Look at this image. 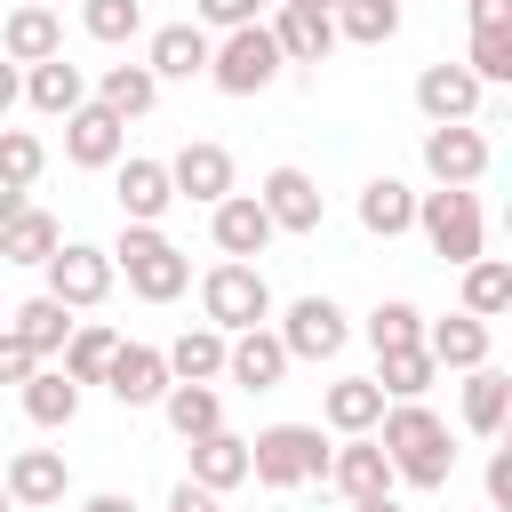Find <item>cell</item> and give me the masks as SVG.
<instances>
[{"label":"cell","instance_id":"49","mask_svg":"<svg viewBox=\"0 0 512 512\" xmlns=\"http://www.w3.org/2000/svg\"><path fill=\"white\" fill-rule=\"evenodd\" d=\"M80 512H136V504H128V496H120V488H104V496H88V504H80Z\"/></svg>","mask_w":512,"mask_h":512},{"label":"cell","instance_id":"52","mask_svg":"<svg viewBox=\"0 0 512 512\" xmlns=\"http://www.w3.org/2000/svg\"><path fill=\"white\" fill-rule=\"evenodd\" d=\"M288 8H320V16H328V8H336V0H288Z\"/></svg>","mask_w":512,"mask_h":512},{"label":"cell","instance_id":"23","mask_svg":"<svg viewBox=\"0 0 512 512\" xmlns=\"http://www.w3.org/2000/svg\"><path fill=\"white\" fill-rule=\"evenodd\" d=\"M184 448H192V472H184V480H200V488H216V496H232V488L248 480V440H232L224 424L200 432V440H184Z\"/></svg>","mask_w":512,"mask_h":512},{"label":"cell","instance_id":"16","mask_svg":"<svg viewBox=\"0 0 512 512\" xmlns=\"http://www.w3.org/2000/svg\"><path fill=\"white\" fill-rule=\"evenodd\" d=\"M224 376H232L240 392H272V384L288 376V344H280L272 328H240V336H224Z\"/></svg>","mask_w":512,"mask_h":512},{"label":"cell","instance_id":"3","mask_svg":"<svg viewBox=\"0 0 512 512\" xmlns=\"http://www.w3.org/2000/svg\"><path fill=\"white\" fill-rule=\"evenodd\" d=\"M408 232H424L432 240V256H448V264H472V256H488L480 240V192L472 184H440V192H416V224Z\"/></svg>","mask_w":512,"mask_h":512},{"label":"cell","instance_id":"24","mask_svg":"<svg viewBox=\"0 0 512 512\" xmlns=\"http://www.w3.org/2000/svg\"><path fill=\"white\" fill-rule=\"evenodd\" d=\"M424 352H432V368H480L488 360V320H472V312L424 320Z\"/></svg>","mask_w":512,"mask_h":512},{"label":"cell","instance_id":"12","mask_svg":"<svg viewBox=\"0 0 512 512\" xmlns=\"http://www.w3.org/2000/svg\"><path fill=\"white\" fill-rule=\"evenodd\" d=\"M0 488H8V504H16V512H48V504H64L72 472H64V456H56V448H16V456H8V472H0Z\"/></svg>","mask_w":512,"mask_h":512},{"label":"cell","instance_id":"38","mask_svg":"<svg viewBox=\"0 0 512 512\" xmlns=\"http://www.w3.org/2000/svg\"><path fill=\"white\" fill-rule=\"evenodd\" d=\"M112 328L104 320H72V336H64V376L72 384H104V360H112Z\"/></svg>","mask_w":512,"mask_h":512},{"label":"cell","instance_id":"41","mask_svg":"<svg viewBox=\"0 0 512 512\" xmlns=\"http://www.w3.org/2000/svg\"><path fill=\"white\" fill-rule=\"evenodd\" d=\"M80 24H88V40L120 48V40L144 32V0H80Z\"/></svg>","mask_w":512,"mask_h":512},{"label":"cell","instance_id":"26","mask_svg":"<svg viewBox=\"0 0 512 512\" xmlns=\"http://www.w3.org/2000/svg\"><path fill=\"white\" fill-rule=\"evenodd\" d=\"M320 416H328V432H376V416H384V384L376 376H336L328 384V400H320Z\"/></svg>","mask_w":512,"mask_h":512},{"label":"cell","instance_id":"29","mask_svg":"<svg viewBox=\"0 0 512 512\" xmlns=\"http://www.w3.org/2000/svg\"><path fill=\"white\" fill-rule=\"evenodd\" d=\"M408 224H416V192H408L400 176H368V184H360V232L400 240Z\"/></svg>","mask_w":512,"mask_h":512},{"label":"cell","instance_id":"4","mask_svg":"<svg viewBox=\"0 0 512 512\" xmlns=\"http://www.w3.org/2000/svg\"><path fill=\"white\" fill-rule=\"evenodd\" d=\"M200 312H208V328L240 336V328H264L272 320V288H264V272L248 256H224V264L200 272Z\"/></svg>","mask_w":512,"mask_h":512},{"label":"cell","instance_id":"10","mask_svg":"<svg viewBox=\"0 0 512 512\" xmlns=\"http://www.w3.org/2000/svg\"><path fill=\"white\" fill-rule=\"evenodd\" d=\"M112 200H120V224H160L176 208L168 160H112Z\"/></svg>","mask_w":512,"mask_h":512},{"label":"cell","instance_id":"15","mask_svg":"<svg viewBox=\"0 0 512 512\" xmlns=\"http://www.w3.org/2000/svg\"><path fill=\"white\" fill-rule=\"evenodd\" d=\"M328 480H336L344 504H360V496H392V456L376 448V432H352L344 448H328Z\"/></svg>","mask_w":512,"mask_h":512},{"label":"cell","instance_id":"32","mask_svg":"<svg viewBox=\"0 0 512 512\" xmlns=\"http://www.w3.org/2000/svg\"><path fill=\"white\" fill-rule=\"evenodd\" d=\"M160 416H168L176 440H200V432L224 424V400H216V384H168L160 392Z\"/></svg>","mask_w":512,"mask_h":512},{"label":"cell","instance_id":"39","mask_svg":"<svg viewBox=\"0 0 512 512\" xmlns=\"http://www.w3.org/2000/svg\"><path fill=\"white\" fill-rule=\"evenodd\" d=\"M40 168H48V144H40L32 128H0V184H8V192H32Z\"/></svg>","mask_w":512,"mask_h":512},{"label":"cell","instance_id":"8","mask_svg":"<svg viewBox=\"0 0 512 512\" xmlns=\"http://www.w3.org/2000/svg\"><path fill=\"white\" fill-rule=\"evenodd\" d=\"M280 344H288V360H336L344 352V336H352V320H344V304L336 296H296L288 312H280V328H272Z\"/></svg>","mask_w":512,"mask_h":512},{"label":"cell","instance_id":"17","mask_svg":"<svg viewBox=\"0 0 512 512\" xmlns=\"http://www.w3.org/2000/svg\"><path fill=\"white\" fill-rule=\"evenodd\" d=\"M168 184H176V200H200V208H216L224 192H232V152L224 144H184L176 160H168Z\"/></svg>","mask_w":512,"mask_h":512},{"label":"cell","instance_id":"48","mask_svg":"<svg viewBox=\"0 0 512 512\" xmlns=\"http://www.w3.org/2000/svg\"><path fill=\"white\" fill-rule=\"evenodd\" d=\"M16 96H24V80H16V64H8V56H0V112H8V104H16Z\"/></svg>","mask_w":512,"mask_h":512},{"label":"cell","instance_id":"31","mask_svg":"<svg viewBox=\"0 0 512 512\" xmlns=\"http://www.w3.org/2000/svg\"><path fill=\"white\" fill-rule=\"evenodd\" d=\"M56 240H64V232H56L48 208H16V216L0 224V264H48Z\"/></svg>","mask_w":512,"mask_h":512},{"label":"cell","instance_id":"5","mask_svg":"<svg viewBox=\"0 0 512 512\" xmlns=\"http://www.w3.org/2000/svg\"><path fill=\"white\" fill-rule=\"evenodd\" d=\"M248 480L264 488H304V480H328V440L320 424H272L248 440Z\"/></svg>","mask_w":512,"mask_h":512},{"label":"cell","instance_id":"51","mask_svg":"<svg viewBox=\"0 0 512 512\" xmlns=\"http://www.w3.org/2000/svg\"><path fill=\"white\" fill-rule=\"evenodd\" d=\"M352 512H400V504H392V496H360Z\"/></svg>","mask_w":512,"mask_h":512},{"label":"cell","instance_id":"21","mask_svg":"<svg viewBox=\"0 0 512 512\" xmlns=\"http://www.w3.org/2000/svg\"><path fill=\"white\" fill-rule=\"evenodd\" d=\"M0 56H8V64H40V56H64V24H56V8H40V0L8 8V24H0Z\"/></svg>","mask_w":512,"mask_h":512},{"label":"cell","instance_id":"1","mask_svg":"<svg viewBox=\"0 0 512 512\" xmlns=\"http://www.w3.org/2000/svg\"><path fill=\"white\" fill-rule=\"evenodd\" d=\"M376 448L392 456V480H408V488H448V472H456L448 424H440L424 400H384V416H376Z\"/></svg>","mask_w":512,"mask_h":512},{"label":"cell","instance_id":"9","mask_svg":"<svg viewBox=\"0 0 512 512\" xmlns=\"http://www.w3.org/2000/svg\"><path fill=\"white\" fill-rule=\"evenodd\" d=\"M424 168H432V184H480L488 176V136L472 120H432L424 128Z\"/></svg>","mask_w":512,"mask_h":512},{"label":"cell","instance_id":"34","mask_svg":"<svg viewBox=\"0 0 512 512\" xmlns=\"http://www.w3.org/2000/svg\"><path fill=\"white\" fill-rule=\"evenodd\" d=\"M456 272H464V312H472V320L512 312V264H504V256H472V264H456Z\"/></svg>","mask_w":512,"mask_h":512},{"label":"cell","instance_id":"40","mask_svg":"<svg viewBox=\"0 0 512 512\" xmlns=\"http://www.w3.org/2000/svg\"><path fill=\"white\" fill-rule=\"evenodd\" d=\"M368 344H376V352H400V344H424V312H416L408 296H384V304L368 312Z\"/></svg>","mask_w":512,"mask_h":512},{"label":"cell","instance_id":"27","mask_svg":"<svg viewBox=\"0 0 512 512\" xmlns=\"http://www.w3.org/2000/svg\"><path fill=\"white\" fill-rule=\"evenodd\" d=\"M504 416H512V376L504 368H464V432H480V440H496L504 432Z\"/></svg>","mask_w":512,"mask_h":512},{"label":"cell","instance_id":"43","mask_svg":"<svg viewBox=\"0 0 512 512\" xmlns=\"http://www.w3.org/2000/svg\"><path fill=\"white\" fill-rule=\"evenodd\" d=\"M256 16H264V0H192V24H216V32L256 24Z\"/></svg>","mask_w":512,"mask_h":512},{"label":"cell","instance_id":"36","mask_svg":"<svg viewBox=\"0 0 512 512\" xmlns=\"http://www.w3.org/2000/svg\"><path fill=\"white\" fill-rule=\"evenodd\" d=\"M432 352L424 344H400V352H376V384H384V400H424L432 392Z\"/></svg>","mask_w":512,"mask_h":512},{"label":"cell","instance_id":"18","mask_svg":"<svg viewBox=\"0 0 512 512\" xmlns=\"http://www.w3.org/2000/svg\"><path fill=\"white\" fill-rule=\"evenodd\" d=\"M208 232H216L224 256H264V248H272V216H264L256 192H224V200L208 208Z\"/></svg>","mask_w":512,"mask_h":512},{"label":"cell","instance_id":"20","mask_svg":"<svg viewBox=\"0 0 512 512\" xmlns=\"http://www.w3.org/2000/svg\"><path fill=\"white\" fill-rule=\"evenodd\" d=\"M208 24H160L152 32V48H144V72L152 80H200L208 72Z\"/></svg>","mask_w":512,"mask_h":512},{"label":"cell","instance_id":"42","mask_svg":"<svg viewBox=\"0 0 512 512\" xmlns=\"http://www.w3.org/2000/svg\"><path fill=\"white\" fill-rule=\"evenodd\" d=\"M464 72H472L480 88L512 80V24H496V32H472V48H464Z\"/></svg>","mask_w":512,"mask_h":512},{"label":"cell","instance_id":"45","mask_svg":"<svg viewBox=\"0 0 512 512\" xmlns=\"http://www.w3.org/2000/svg\"><path fill=\"white\" fill-rule=\"evenodd\" d=\"M488 512H512V448L488 456Z\"/></svg>","mask_w":512,"mask_h":512},{"label":"cell","instance_id":"53","mask_svg":"<svg viewBox=\"0 0 512 512\" xmlns=\"http://www.w3.org/2000/svg\"><path fill=\"white\" fill-rule=\"evenodd\" d=\"M0 512H8V488H0Z\"/></svg>","mask_w":512,"mask_h":512},{"label":"cell","instance_id":"7","mask_svg":"<svg viewBox=\"0 0 512 512\" xmlns=\"http://www.w3.org/2000/svg\"><path fill=\"white\" fill-rule=\"evenodd\" d=\"M48 272V296L56 304H72V312H96L104 296H112V248H88V240H56V256L40 264Z\"/></svg>","mask_w":512,"mask_h":512},{"label":"cell","instance_id":"25","mask_svg":"<svg viewBox=\"0 0 512 512\" xmlns=\"http://www.w3.org/2000/svg\"><path fill=\"white\" fill-rule=\"evenodd\" d=\"M16 392H24V416H32L40 432H64V424L80 416V384H72L64 368H48V360H40V368H32Z\"/></svg>","mask_w":512,"mask_h":512},{"label":"cell","instance_id":"30","mask_svg":"<svg viewBox=\"0 0 512 512\" xmlns=\"http://www.w3.org/2000/svg\"><path fill=\"white\" fill-rule=\"evenodd\" d=\"M160 360H168V376H176V384H216V376H224V328H208V320H200V328H184Z\"/></svg>","mask_w":512,"mask_h":512},{"label":"cell","instance_id":"19","mask_svg":"<svg viewBox=\"0 0 512 512\" xmlns=\"http://www.w3.org/2000/svg\"><path fill=\"white\" fill-rule=\"evenodd\" d=\"M264 24H272L280 64H328V48H336V24H328L320 8H288V0H280Z\"/></svg>","mask_w":512,"mask_h":512},{"label":"cell","instance_id":"35","mask_svg":"<svg viewBox=\"0 0 512 512\" xmlns=\"http://www.w3.org/2000/svg\"><path fill=\"white\" fill-rule=\"evenodd\" d=\"M8 328L48 360V352H64V336H72V304H56V296L40 288V296H24V304H16V320H8Z\"/></svg>","mask_w":512,"mask_h":512},{"label":"cell","instance_id":"11","mask_svg":"<svg viewBox=\"0 0 512 512\" xmlns=\"http://www.w3.org/2000/svg\"><path fill=\"white\" fill-rule=\"evenodd\" d=\"M168 384H176V376H168V360H160L152 344H112V360H104V392H112L120 408H160Z\"/></svg>","mask_w":512,"mask_h":512},{"label":"cell","instance_id":"44","mask_svg":"<svg viewBox=\"0 0 512 512\" xmlns=\"http://www.w3.org/2000/svg\"><path fill=\"white\" fill-rule=\"evenodd\" d=\"M32 368H40V352H32L16 328H0V384H24Z\"/></svg>","mask_w":512,"mask_h":512},{"label":"cell","instance_id":"14","mask_svg":"<svg viewBox=\"0 0 512 512\" xmlns=\"http://www.w3.org/2000/svg\"><path fill=\"white\" fill-rule=\"evenodd\" d=\"M256 200H264L272 232H320V216H328V200H320V184H312L304 168H272V176L256 184Z\"/></svg>","mask_w":512,"mask_h":512},{"label":"cell","instance_id":"22","mask_svg":"<svg viewBox=\"0 0 512 512\" xmlns=\"http://www.w3.org/2000/svg\"><path fill=\"white\" fill-rule=\"evenodd\" d=\"M416 112L424 120H472L480 112V80L464 64H424L416 72Z\"/></svg>","mask_w":512,"mask_h":512},{"label":"cell","instance_id":"46","mask_svg":"<svg viewBox=\"0 0 512 512\" xmlns=\"http://www.w3.org/2000/svg\"><path fill=\"white\" fill-rule=\"evenodd\" d=\"M168 512H224V496L200 488V480H176V488H168Z\"/></svg>","mask_w":512,"mask_h":512},{"label":"cell","instance_id":"50","mask_svg":"<svg viewBox=\"0 0 512 512\" xmlns=\"http://www.w3.org/2000/svg\"><path fill=\"white\" fill-rule=\"evenodd\" d=\"M16 208H32V200H24V192H8V184H0V224H8V216H16Z\"/></svg>","mask_w":512,"mask_h":512},{"label":"cell","instance_id":"6","mask_svg":"<svg viewBox=\"0 0 512 512\" xmlns=\"http://www.w3.org/2000/svg\"><path fill=\"white\" fill-rule=\"evenodd\" d=\"M280 72H288V64H280V48H272V24H264V16H256V24H232V32L208 48V80H216L224 96H264Z\"/></svg>","mask_w":512,"mask_h":512},{"label":"cell","instance_id":"33","mask_svg":"<svg viewBox=\"0 0 512 512\" xmlns=\"http://www.w3.org/2000/svg\"><path fill=\"white\" fill-rule=\"evenodd\" d=\"M328 24H336V40H352V48H384V40L400 32V0H336Z\"/></svg>","mask_w":512,"mask_h":512},{"label":"cell","instance_id":"2","mask_svg":"<svg viewBox=\"0 0 512 512\" xmlns=\"http://www.w3.org/2000/svg\"><path fill=\"white\" fill-rule=\"evenodd\" d=\"M112 272H120L128 296H144V304H176V296L192 288V256H184L160 224H120V240H112Z\"/></svg>","mask_w":512,"mask_h":512},{"label":"cell","instance_id":"28","mask_svg":"<svg viewBox=\"0 0 512 512\" xmlns=\"http://www.w3.org/2000/svg\"><path fill=\"white\" fill-rule=\"evenodd\" d=\"M24 104H32V112H48V120H64L72 104H88V80H80V64H64V56H40V64L24 72Z\"/></svg>","mask_w":512,"mask_h":512},{"label":"cell","instance_id":"37","mask_svg":"<svg viewBox=\"0 0 512 512\" xmlns=\"http://www.w3.org/2000/svg\"><path fill=\"white\" fill-rule=\"evenodd\" d=\"M96 104H104V112H120V120H144V112L160 104V80H152L144 64H112V72H104V88H96Z\"/></svg>","mask_w":512,"mask_h":512},{"label":"cell","instance_id":"47","mask_svg":"<svg viewBox=\"0 0 512 512\" xmlns=\"http://www.w3.org/2000/svg\"><path fill=\"white\" fill-rule=\"evenodd\" d=\"M496 24H512V0H472V32H496Z\"/></svg>","mask_w":512,"mask_h":512},{"label":"cell","instance_id":"13","mask_svg":"<svg viewBox=\"0 0 512 512\" xmlns=\"http://www.w3.org/2000/svg\"><path fill=\"white\" fill-rule=\"evenodd\" d=\"M120 144H128V120L120 112H104V104H72L64 112V160L72 168H112Z\"/></svg>","mask_w":512,"mask_h":512}]
</instances>
